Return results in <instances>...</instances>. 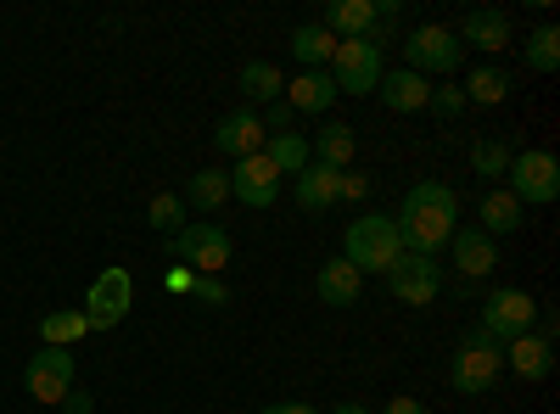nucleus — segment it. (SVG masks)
<instances>
[{
    "instance_id": "1",
    "label": "nucleus",
    "mask_w": 560,
    "mask_h": 414,
    "mask_svg": "<svg viewBox=\"0 0 560 414\" xmlns=\"http://www.w3.org/2000/svg\"><path fill=\"white\" fill-rule=\"evenodd\" d=\"M393 224H398L404 252L438 258V247H448V236L459 229V197L443 186V179H420V186H409Z\"/></svg>"
},
{
    "instance_id": "2",
    "label": "nucleus",
    "mask_w": 560,
    "mask_h": 414,
    "mask_svg": "<svg viewBox=\"0 0 560 414\" xmlns=\"http://www.w3.org/2000/svg\"><path fill=\"white\" fill-rule=\"evenodd\" d=\"M342 258H348L359 274H387V269L404 258V241H398L393 213H359V218L342 229Z\"/></svg>"
},
{
    "instance_id": "3",
    "label": "nucleus",
    "mask_w": 560,
    "mask_h": 414,
    "mask_svg": "<svg viewBox=\"0 0 560 414\" xmlns=\"http://www.w3.org/2000/svg\"><path fill=\"white\" fill-rule=\"evenodd\" d=\"M404 68L420 73V79H443V73H459L465 68V45L454 39V28L443 23H427V28H409L404 34Z\"/></svg>"
},
{
    "instance_id": "4",
    "label": "nucleus",
    "mask_w": 560,
    "mask_h": 414,
    "mask_svg": "<svg viewBox=\"0 0 560 414\" xmlns=\"http://www.w3.org/2000/svg\"><path fill=\"white\" fill-rule=\"evenodd\" d=\"M504 179H510L504 191L516 197L522 208H549L560 197V163H555V152H510Z\"/></svg>"
},
{
    "instance_id": "5",
    "label": "nucleus",
    "mask_w": 560,
    "mask_h": 414,
    "mask_svg": "<svg viewBox=\"0 0 560 414\" xmlns=\"http://www.w3.org/2000/svg\"><path fill=\"white\" fill-rule=\"evenodd\" d=\"M331 84H337V96H376V84H382V51L370 39H337V51H331Z\"/></svg>"
},
{
    "instance_id": "6",
    "label": "nucleus",
    "mask_w": 560,
    "mask_h": 414,
    "mask_svg": "<svg viewBox=\"0 0 560 414\" xmlns=\"http://www.w3.org/2000/svg\"><path fill=\"white\" fill-rule=\"evenodd\" d=\"M168 258L185 263L191 274H219L230 263V229L224 224H185L179 236H168Z\"/></svg>"
},
{
    "instance_id": "7",
    "label": "nucleus",
    "mask_w": 560,
    "mask_h": 414,
    "mask_svg": "<svg viewBox=\"0 0 560 414\" xmlns=\"http://www.w3.org/2000/svg\"><path fill=\"white\" fill-rule=\"evenodd\" d=\"M477 326L504 347V342H516V336H527L533 326H538V303L522 292V286H499V292H488V303H482V319Z\"/></svg>"
},
{
    "instance_id": "8",
    "label": "nucleus",
    "mask_w": 560,
    "mask_h": 414,
    "mask_svg": "<svg viewBox=\"0 0 560 414\" xmlns=\"http://www.w3.org/2000/svg\"><path fill=\"white\" fill-rule=\"evenodd\" d=\"M73 376H79L73 347H34V358L23 364V387L34 403H62L73 392Z\"/></svg>"
},
{
    "instance_id": "9",
    "label": "nucleus",
    "mask_w": 560,
    "mask_h": 414,
    "mask_svg": "<svg viewBox=\"0 0 560 414\" xmlns=\"http://www.w3.org/2000/svg\"><path fill=\"white\" fill-rule=\"evenodd\" d=\"M129 303H135V281H129V269H102L96 281H90V297H84V319H90V331H113V326H124Z\"/></svg>"
},
{
    "instance_id": "10",
    "label": "nucleus",
    "mask_w": 560,
    "mask_h": 414,
    "mask_svg": "<svg viewBox=\"0 0 560 414\" xmlns=\"http://www.w3.org/2000/svg\"><path fill=\"white\" fill-rule=\"evenodd\" d=\"M387 286H393V297H398V303L427 308V303H438V292H443V269H438V258L404 252V258L387 269Z\"/></svg>"
},
{
    "instance_id": "11",
    "label": "nucleus",
    "mask_w": 560,
    "mask_h": 414,
    "mask_svg": "<svg viewBox=\"0 0 560 414\" xmlns=\"http://www.w3.org/2000/svg\"><path fill=\"white\" fill-rule=\"evenodd\" d=\"M499 376H504V347H465L459 342L448 358V387L465 398H482Z\"/></svg>"
},
{
    "instance_id": "12",
    "label": "nucleus",
    "mask_w": 560,
    "mask_h": 414,
    "mask_svg": "<svg viewBox=\"0 0 560 414\" xmlns=\"http://www.w3.org/2000/svg\"><path fill=\"white\" fill-rule=\"evenodd\" d=\"M280 186H287V179L275 174V163L264 157V152H253V157H242L236 168H230V197H236L242 208H275L280 202Z\"/></svg>"
},
{
    "instance_id": "13",
    "label": "nucleus",
    "mask_w": 560,
    "mask_h": 414,
    "mask_svg": "<svg viewBox=\"0 0 560 414\" xmlns=\"http://www.w3.org/2000/svg\"><path fill=\"white\" fill-rule=\"evenodd\" d=\"M448 252H454V269L465 274V281H482V274L499 269V241L482 236L477 224H459L454 236H448Z\"/></svg>"
},
{
    "instance_id": "14",
    "label": "nucleus",
    "mask_w": 560,
    "mask_h": 414,
    "mask_svg": "<svg viewBox=\"0 0 560 414\" xmlns=\"http://www.w3.org/2000/svg\"><path fill=\"white\" fill-rule=\"evenodd\" d=\"M213 146L224 152V157H253V152H264V123H258V107H236V113H224L219 118V129H213Z\"/></svg>"
},
{
    "instance_id": "15",
    "label": "nucleus",
    "mask_w": 560,
    "mask_h": 414,
    "mask_svg": "<svg viewBox=\"0 0 560 414\" xmlns=\"http://www.w3.org/2000/svg\"><path fill=\"white\" fill-rule=\"evenodd\" d=\"M454 39L465 45V51L493 57V51H504V45H510V17L499 7H477V12H465V23L454 28Z\"/></svg>"
},
{
    "instance_id": "16",
    "label": "nucleus",
    "mask_w": 560,
    "mask_h": 414,
    "mask_svg": "<svg viewBox=\"0 0 560 414\" xmlns=\"http://www.w3.org/2000/svg\"><path fill=\"white\" fill-rule=\"evenodd\" d=\"M280 102H287L298 118H319V113L337 107V84H331L325 68H314V73H298L287 90H280Z\"/></svg>"
},
{
    "instance_id": "17",
    "label": "nucleus",
    "mask_w": 560,
    "mask_h": 414,
    "mask_svg": "<svg viewBox=\"0 0 560 414\" xmlns=\"http://www.w3.org/2000/svg\"><path fill=\"white\" fill-rule=\"evenodd\" d=\"M292 197H298V208H303V213H331V208L342 202V174H337V168L308 163V168L292 179Z\"/></svg>"
},
{
    "instance_id": "18",
    "label": "nucleus",
    "mask_w": 560,
    "mask_h": 414,
    "mask_svg": "<svg viewBox=\"0 0 560 414\" xmlns=\"http://www.w3.org/2000/svg\"><path fill=\"white\" fill-rule=\"evenodd\" d=\"M504 370H516L522 381H549V370H555V342H544L538 331L504 342Z\"/></svg>"
},
{
    "instance_id": "19",
    "label": "nucleus",
    "mask_w": 560,
    "mask_h": 414,
    "mask_svg": "<svg viewBox=\"0 0 560 414\" xmlns=\"http://www.w3.org/2000/svg\"><path fill=\"white\" fill-rule=\"evenodd\" d=\"M314 292H319V303H325V308H353V303H359V292H364V274H359L348 258H331V263H319Z\"/></svg>"
},
{
    "instance_id": "20",
    "label": "nucleus",
    "mask_w": 560,
    "mask_h": 414,
    "mask_svg": "<svg viewBox=\"0 0 560 414\" xmlns=\"http://www.w3.org/2000/svg\"><path fill=\"white\" fill-rule=\"evenodd\" d=\"M376 96H382L387 113H427V102H432V79H420V73L398 68V73H382Z\"/></svg>"
},
{
    "instance_id": "21",
    "label": "nucleus",
    "mask_w": 560,
    "mask_h": 414,
    "mask_svg": "<svg viewBox=\"0 0 560 414\" xmlns=\"http://www.w3.org/2000/svg\"><path fill=\"white\" fill-rule=\"evenodd\" d=\"M477 229H482V236H516V229L527 224V208L516 202V197H510V191H482V202H477Z\"/></svg>"
},
{
    "instance_id": "22",
    "label": "nucleus",
    "mask_w": 560,
    "mask_h": 414,
    "mask_svg": "<svg viewBox=\"0 0 560 414\" xmlns=\"http://www.w3.org/2000/svg\"><path fill=\"white\" fill-rule=\"evenodd\" d=\"M319 28L331 39H364L370 28H376V7H370V0H331L325 17H319Z\"/></svg>"
},
{
    "instance_id": "23",
    "label": "nucleus",
    "mask_w": 560,
    "mask_h": 414,
    "mask_svg": "<svg viewBox=\"0 0 560 414\" xmlns=\"http://www.w3.org/2000/svg\"><path fill=\"white\" fill-rule=\"evenodd\" d=\"M264 157L275 163V174H280V179H298V174L314 163L308 134H264Z\"/></svg>"
},
{
    "instance_id": "24",
    "label": "nucleus",
    "mask_w": 560,
    "mask_h": 414,
    "mask_svg": "<svg viewBox=\"0 0 560 414\" xmlns=\"http://www.w3.org/2000/svg\"><path fill=\"white\" fill-rule=\"evenodd\" d=\"M308 152H314V163L319 168H353V129L348 123H325L314 141H308Z\"/></svg>"
},
{
    "instance_id": "25",
    "label": "nucleus",
    "mask_w": 560,
    "mask_h": 414,
    "mask_svg": "<svg viewBox=\"0 0 560 414\" xmlns=\"http://www.w3.org/2000/svg\"><path fill=\"white\" fill-rule=\"evenodd\" d=\"M224 202H230V174H224V168H202V174H191V186H185V208H202V213L213 218Z\"/></svg>"
},
{
    "instance_id": "26",
    "label": "nucleus",
    "mask_w": 560,
    "mask_h": 414,
    "mask_svg": "<svg viewBox=\"0 0 560 414\" xmlns=\"http://www.w3.org/2000/svg\"><path fill=\"white\" fill-rule=\"evenodd\" d=\"M459 96H465V107H499V102L510 96V73H499V68H471V73H465V84H459Z\"/></svg>"
},
{
    "instance_id": "27",
    "label": "nucleus",
    "mask_w": 560,
    "mask_h": 414,
    "mask_svg": "<svg viewBox=\"0 0 560 414\" xmlns=\"http://www.w3.org/2000/svg\"><path fill=\"white\" fill-rule=\"evenodd\" d=\"M84 336H90V319L79 308H57V314L39 319V347H73Z\"/></svg>"
},
{
    "instance_id": "28",
    "label": "nucleus",
    "mask_w": 560,
    "mask_h": 414,
    "mask_svg": "<svg viewBox=\"0 0 560 414\" xmlns=\"http://www.w3.org/2000/svg\"><path fill=\"white\" fill-rule=\"evenodd\" d=\"M331 51H337V39L325 34L319 23H303V28L292 34V57H298V68H303V73H314V68H331Z\"/></svg>"
},
{
    "instance_id": "29",
    "label": "nucleus",
    "mask_w": 560,
    "mask_h": 414,
    "mask_svg": "<svg viewBox=\"0 0 560 414\" xmlns=\"http://www.w3.org/2000/svg\"><path fill=\"white\" fill-rule=\"evenodd\" d=\"M280 90H287V79H280V68L275 62H247L242 68V96L253 102V107H269V102H280Z\"/></svg>"
},
{
    "instance_id": "30",
    "label": "nucleus",
    "mask_w": 560,
    "mask_h": 414,
    "mask_svg": "<svg viewBox=\"0 0 560 414\" xmlns=\"http://www.w3.org/2000/svg\"><path fill=\"white\" fill-rule=\"evenodd\" d=\"M522 51H527V68H533V73H555V68H560V28H555V23H538V28L527 34Z\"/></svg>"
},
{
    "instance_id": "31",
    "label": "nucleus",
    "mask_w": 560,
    "mask_h": 414,
    "mask_svg": "<svg viewBox=\"0 0 560 414\" xmlns=\"http://www.w3.org/2000/svg\"><path fill=\"white\" fill-rule=\"evenodd\" d=\"M147 218H152V229H163V236H179V229H185V197L158 191L152 208H147Z\"/></svg>"
},
{
    "instance_id": "32",
    "label": "nucleus",
    "mask_w": 560,
    "mask_h": 414,
    "mask_svg": "<svg viewBox=\"0 0 560 414\" xmlns=\"http://www.w3.org/2000/svg\"><path fill=\"white\" fill-rule=\"evenodd\" d=\"M471 168H477V179H504L510 146H504V141H477V146H471Z\"/></svg>"
},
{
    "instance_id": "33",
    "label": "nucleus",
    "mask_w": 560,
    "mask_h": 414,
    "mask_svg": "<svg viewBox=\"0 0 560 414\" xmlns=\"http://www.w3.org/2000/svg\"><path fill=\"white\" fill-rule=\"evenodd\" d=\"M258 123H264V134H292V123H298V113H292L287 102H269V107L258 113Z\"/></svg>"
},
{
    "instance_id": "34",
    "label": "nucleus",
    "mask_w": 560,
    "mask_h": 414,
    "mask_svg": "<svg viewBox=\"0 0 560 414\" xmlns=\"http://www.w3.org/2000/svg\"><path fill=\"white\" fill-rule=\"evenodd\" d=\"M427 107H438V118H459V113H465L459 84H432V102H427Z\"/></svg>"
},
{
    "instance_id": "35",
    "label": "nucleus",
    "mask_w": 560,
    "mask_h": 414,
    "mask_svg": "<svg viewBox=\"0 0 560 414\" xmlns=\"http://www.w3.org/2000/svg\"><path fill=\"white\" fill-rule=\"evenodd\" d=\"M191 297H197V303H213V308H219V303H230V292H224L219 274H197V281H191Z\"/></svg>"
},
{
    "instance_id": "36",
    "label": "nucleus",
    "mask_w": 560,
    "mask_h": 414,
    "mask_svg": "<svg viewBox=\"0 0 560 414\" xmlns=\"http://www.w3.org/2000/svg\"><path fill=\"white\" fill-rule=\"evenodd\" d=\"M370 186H376L370 174H359V168H342V202H364V197H370Z\"/></svg>"
},
{
    "instance_id": "37",
    "label": "nucleus",
    "mask_w": 560,
    "mask_h": 414,
    "mask_svg": "<svg viewBox=\"0 0 560 414\" xmlns=\"http://www.w3.org/2000/svg\"><path fill=\"white\" fill-rule=\"evenodd\" d=\"M191 281H197V274H191V269H185V263H174V269H163V286H168L174 297H191Z\"/></svg>"
},
{
    "instance_id": "38",
    "label": "nucleus",
    "mask_w": 560,
    "mask_h": 414,
    "mask_svg": "<svg viewBox=\"0 0 560 414\" xmlns=\"http://www.w3.org/2000/svg\"><path fill=\"white\" fill-rule=\"evenodd\" d=\"M57 409H62V414H96V398H90L84 387H73V392H68Z\"/></svg>"
},
{
    "instance_id": "39",
    "label": "nucleus",
    "mask_w": 560,
    "mask_h": 414,
    "mask_svg": "<svg viewBox=\"0 0 560 414\" xmlns=\"http://www.w3.org/2000/svg\"><path fill=\"white\" fill-rule=\"evenodd\" d=\"M382 414H427V403H420V398H393Z\"/></svg>"
},
{
    "instance_id": "40",
    "label": "nucleus",
    "mask_w": 560,
    "mask_h": 414,
    "mask_svg": "<svg viewBox=\"0 0 560 414\" xmlns=\"http://www.w3.org/2000/svg\"><path fill=\"white\" fill-rule=\"evenodd\" d=\"M258 414H314L308 403H269V409H258Z\"/></svg>"
},
{
    "instance_id": "41",
    "label": "nucleus",
    "mask_w": 560,
    "mask_h": 414,
    "mask_svg": "<svg viewBox=\"0 0 560 414\" xmlns=\"http://www.w3.org/2000/svg\"><path fill=\"white\" fill-rule=\"evenodd\" d=\"M331 414H370V409H364V403H337Z\"/></svg>"
}]
</instances>
